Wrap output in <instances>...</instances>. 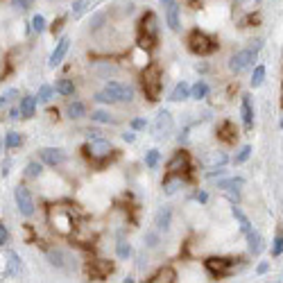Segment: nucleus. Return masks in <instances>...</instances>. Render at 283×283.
<instances>
[{
  "mask_svg": "<svg viewBox=\"0 0 283 283\" xmlns=\"http://www.w3.org/2000/svg\"><path fill=\"white\" fill-rule=\"evenodd\" d=\"M240 116H242V123H245V129H251V125H254V109H251V100H249V96H242V102H240Z\"/></svg>",
  "mask_w": 283,
  "mask_h": 283,
  "instance_id": "a211bd4d",
  "label": "nucleus"
},
{
  "mask_svg": "<svg viewBox=\"0 0 283 283\" xmlns=\"http://www.w3.org/2000/svg\"><path fill=\"white\" fill-rule=\"evenodd\" d=\"M188 48H191L193 55L206 57V55H213V52L218 50V43H215L209 34L195 30V32H191V37H188Z\"/></svg>",
  "mask_w": 283,
  "mask_h": 283,
  "instance_id": "20e7f679",
  "label": "nucleus"
},
{
  "mask_svg": "<svg viewBox=\"0 0 283 283\" xmlns=\"http://www.w3.org/2000/svg\"><path fill=\"white\" fill-rule=\"evenodd\" d=\"M91 120H96V123H102V125H109V123H114V118H111V114H109V111H105V109H98V111H93V114H91Z\"/></svg>",
  "mask_w": 283,
  "mask_h": 283,
  "instance_id": "c9c22d12",
  "label": "nucleus"
},
{
  "mask_svg": "<svg viewBox=\"0 0 283 283\" xmlns=\"http://www.w3.org/2000/svg\"><path fill=\"white\" fill-rule=\"evenodd\" d=\"M218 138L222 143H236V138H238V129H236V125L231 123V120H224V123H220L218 125Z\"/></svg>",
  "mask_w": 283,
  "mask_h": 283,
  "instance_id": "dca6fc26",
  "label": "nucleus"
},
{
  "mask_svg": "<svg viewBox=\"0 0 283 283\" xmlns=\"http://www.w3.org/2000/svg\"><path fill=\"white\" fill-rule=\"evenodd\" d=\"M265 73H267V70H265V66L263 64H258L254 68V73H251V79H249V84H251V88H258L260 84L265 82Z\"/></svg>",
  "mask_w": 283,
  "mask_h": 283,
  "instance_id": "c756f323",
  "label": "nucleus"
},
{
  "mask_svg": "<svg viewBox=\"0 0 283 283\" xmlns=\"http://www.w3.org/2000/svg\"><path fill=\"white\" fill-rule=\"evenodd\" d=\"M245 186V179L242 177H229V179H218V188L220 191H238V188Z\"/></svg>",
  "mask_w": 283,
  "mask_h": 283,
  "instance_id": "b1692460",
  "label": "nucleus"
},
{
  "mask_svg": "<svg viewBox=\"0 0 283 283\" xmlns=\"http://www.w3.org/2000/svg\"><path fill=\"white\" fill-rule=\"evenodd\" d=\"M111 272H114V263L107 258H96L88 265V276H91L93 281H102V278H107Z\"/></svg>",
  "mask_w": 283,
  "mask_h": 283,
  "instance_id": "9b49d317",
  "label": "nucleus"
},
{
  "mask_svg": "<svg viewBox=\"0 0 283 283\" xmlns=\"http://www.w3.org/2000/svg\"><path fill=\"white\" fill-rule=\"evenodd\" d=\"M116 254H118V258L127 260L129 254H132V247H129V242L127 240H118V242H116Z\"/></svg>",
  "mask_w": 283,
  "mask_h": 283,
  "instance_id": "f704fd0d",
  "label": "nucleus"
},
{
  "mask_svg": "<svg viewBox=\"0 0 283 283\" xmlns=\"http://www.w3.org/2000/svg\"><path fill=\"white\" fill-rule=\"evenodd\" d=\"M204 267L209 269L211 276L224 278V276H229V274L233 272V267H236V260H233V258H220V256H211V258L204 260Z\"/></svg>",
  "mask_w": 283,
  "mask_h": 283,
  "instance_id": "423d86ee",
  "label": "nucleus"
},
{
  "mask_svg": "<svg viewBox=\"0 0 283 283\" xmlns=\"http://www.w3.org/2000/svg\"><path fill=\"white\" fill-rule=\"evenodd\" d=\"M21 143H23V136H21L19 132H7L5 145L10 147V150H16V147H21Z\"/></svg>",
  "mask_w": 283,
  "mask_h": 283,
  "instance_id": "72a5a7b5",
  "label": "nucleus"
},
{
  "mask_svg": "<svg viewBox=\"0 0 283 283\" xmlns=\"http://www.w3.org/2000/svg\"><path fill=\"white\" fill-rule=\"evenodd\" d=\"M93 100H96V102H102V105H114V98H111L109 96V93H107V91H100V93H96V98H93Z\"/></svg>",
  "mask_w": 283,
  "mask_h": 283,
  "instance_id": "c03bdc74",
  "label": "nucleus"
},
{
  "mask_svg": "<svg viewBox=\"0 0 283 283\" xmlns=\"http://www.w3.org/2000/svg\"><path fill=\"white\" fill-rule=\"evenodd\" d=\"M141 86H143V93L150 102H156L161 98V88H163V73H161L159 66H145L141 75Z\"/></svg>",
  "mask_w": 283,
  "mask_h": 283,
  "instance_id": "f257e3e1",
  "label": "nucleus"
},
{
  "mask_svg": "<svg viewBox=\"0 0 283 283\" xmlns=\"http://www.w3.org/2000/svg\"><path fill=\"white\" fill-rule=\"evenodd\" d=\"M84 10H86V0H75V3H73V14L75 16H82Z\"/></svg>",
  "mask_w": 283,
  "mask_h": 283,
  "instance_id": "49530a36",
  "label": "nucleus"
},
{
  "mask_svg": "<svg viewBox=\"0 0 283 283\" xmlns=\"http://www.w3.org/2000/svg\"><path fill=\"white\" fill-rule=\"evenodd\" d=\"M258 3H260V0H258Z\"/></svg>",
  "mask_w": 283,
  "mask_h": 283,
  "instance_id": "bf43d9fd",
  "label": "nucleus"
},
{
  "mask_svg": "<svg viewBox=\"0 0 283 283\" xmlns=\"http://www.w3.org/2000/svg\"><path fill=\"white\" fill-rule=\"evenodd\" d=\"M172 281H177V272H174L172 267H161L159 272L150 278V283H172Z\"/></svg>",
  "mask_w": 283,
  "mask_h": 283,
  "instance_id": "412c9836",
  "label": "nucleus"
},
{
  "mask_svg": "<svg viewBox=\"0 0 283 283\" xmlns=\"http://www.w3.org/2000/svg\"><path fill=\"white\" fill-rule=\"evenodd\" d=\"M188 98H191V86H188L186 82H179L177 86L172 88V93H170L168 100H172V102H183V100H188Z\"/></svg>",
  "mask_w": 283,
  "mask_h": 283,
  "instance_id": "5701e85b",
  "label": "nucleus"
},
{
  "mask_svg": "<svg viewBox=\"0 0 283 283\" xmlns=\"http://www.w3.org/2000/svg\"><path fill=\"white\" fill-rule=\"evenodd\" d=\"M245 236H247V247H249V251L254 256H258L260 251H263V236H260L258 231H254V229H251V231H247Z\"/></svg>",
  "mask_w": 283,
  "mask_h": 283,
  "instance_id": "aec40b11",
  "label": "nucleus"
},
{
  "mask_svg": "<svg viewBox=\"0 0 283 283\" xmlns=\"http://www.w3.org/2000/svg\"><path fill=\"white\" fill-rule=\"evenodd\" d=\"M68 48H70V39L68 37H64V39H59V43H57V48L52 50V55H50V68H57V66L64 61V57L68 55Z\"/></svg>",
  "mask_w": 283,
  "mask_h": 283,
  "instance_id": "2eb2a0df",
  "label": "nucleus"
},
{
  "mask_svg": "<svg viewBox=\"0 0 283 283\" xmlns=\"http://www.w3.org/2000/svg\"><path fill=\"white\" fill-rule=\"evenodd\" d=\"M0 150H3V141H0Z\"/></svg>",
  "mask_w": 283,
  "mask_h": 283,
  "instance_id": "4d7b16f0",
  "label": "nucleus"
},
{
  "mask_svg": "<svg viewBox=\"0 0 283 283\" xmlns=\"http://www.w3.org/2000/svg\"><path fill=\"white\" fill-rule=\"evenodd\" d=\"M10 242V231H7V227L3 222H0V247L3 245H7Z\"/></svg>",
  "mask_w": 283,
  "mask_h": 283,
  "instance_id": "de8ad7c7",
  "label": "nucleus"
},
{
  "mask_svg": "<svg viewBox=\"0 0 283 283\" xmlns=\"http://www.w3.org/2000/svg\"><path fill=\"white\" fill-rule=\"evenodd\" d=\"M267 269H269V265L263 260V263H258V267H256V272H258V274H265V272H267Z\"/></svg>",
  "mask_w": 283,
  "mask_h": 283,
  "instance_id": "864d4df0",
  "label": "nucleus"
},
{
  "mask_svg": "<svg viewBox=\"0 0 283 283\" xmlns=\"http://www.w3.org/2000/svg\"><path fill=\"white\" fill-rule=\"evenodd\" d=\"M30 5H32V0H12V7L16 12H28Z\"/></svg>",
  "mask_w": 283,
  "mask_h": 283,
  "instance_id": "37998d69",
  "label": "nucleus"
},
{
  "mask_svg": "<svg viewBox=\"0 0 283 283\" xmlns=\"http://www.w3.org/2000/svg\"><path fill=\"white\" fill-rule=\"evenodd\" d=\"M37 102H39V98H34V96L21 98V102H19L21 118H34L37 116Z\"/></svg>",
  "mask_w": 283,
  "mask_h": 283,
  "instance_id": "f3484780",
  "label": "nucleus"
},
{
  "mask_svg": "<svg viewBox=\"0 0 283 283\" xmlns=\"http://www.w3.org/2000/svg\"><path fill=\"white\" fill-rule=\"evenodd\" d=\"M163 195L172 197L174 193H179V188H183V177L179 172H168V177L163 179Z\"/></svg>",
  "mask_w": 283,
  "mask_h": 283,
  "instance_id": "4468645a",
  "label": "nucleus"
},
{
  "mask_svg": "<svg viewBox=\"0 0 283 283\" xmlns=\"http://www.w3.org/2000/svg\"><path fill=\"white\" fill-rule=\"evenodd\" d=\"M195 200L200 202V204H206V202H209V195H206L204 191H200V193H197V195H195Z\"/></svg>",
  "mask_w": 283,
  "mask_h": 283,
  "instance_id": "603ef678",
  "label": "nucleus"
},
{
  "mask_svg": "<svg viewBox=\"0 0 283 283\" xmlns=\"http://www.w3.org/2000/svg\"><path fill=\"white\" fill-rule=\"evenodd\" d=\"M165 170H168V172H186V170H191V156H188V152L186 150L174 152L172 159L165 165Z\"/></svg>",
  "mask_w": 283,
  "mask_h": 283,
  "instance_id": "f8f14e48",
  "label": "nucleus"
},
{
  "mask_svg": "<svg viewBox=\"0 0 283 283\" xmlns=\"http://www.w3.org/2000/svg\"><path fill=\"white\" fill-rule=\"evenodd\" d=\"M206 96H209V84H206V82H202V79H200L195 86H191V98H193V100L200 102V100H204Z\"/></svg>",
  "mask_w": 283,
  "mask_h": 283,
  "instance_id": "cd10ccee",
  "label": "nucleus"
},
{
  "mask_svg": "<svg viewBox=\"0 0 283 283\" xmlns=\"http://www.w3.org/2000/svg\"><path fill=\"white\" fill-rule=\"evenodd\" d=\"M37 98H39L41 102H50L52 98H55V88L48 86V84H43V86L39 88V96H37Z\"/></svg>",
  "mask_w": 283,
  "mask_h": 283,
  "instance_id": "4c0bfd02",
  "label": "nucleus"
},
{
  "mask_svg": "<svg viewBox=\"0 0 283 283\" xmlns=\"http://www.w3.org/2000/svg\"><path fill=\"white\" fill-rule=\"evenodd\" d=\"M14 200H16V206H19V213L23 215V218H32L34 215V197H32V193H30V188L16 186Z\"/></svg>",
  "mask_w": 283,
  "mask_h": 283,
  "instance_id": "6e6552de",
  "label": "nucleus"
},
{
  "mask_svg": "<svg viewBox=\"0 0 283 283\" xmlns=\"http://www.w3.org/2000/svg\"><path fill=\"white\" fill-rule=\"evenodd\" d=\"M258 48H260V46H256V48H247V50L236 52V55H233L231 59H229V70H231L233 75H240V73H245V70H249L251 66H254V61H256Z\"/></svg>",
  "mask_w": 283,
  "mask_h": 283,
  "instance_id": "39448f33",
  "label": "nucleus"
},
{
  "mask_svg": "<svg viewBox=\"0 0 283 283\" xmlns=\"http://www.w3.org/2000/svg\"><path fill=\"white\" fill-rule=\"evenodd\" d=\"M64 21H66V16H59V19H57L55 23L50 25V32H52V34H57V32H59V30H61V25H64Z\"/></svg>",
  "mask_w": 283,
  "mask_h": 283,
  "instance_id": "09e8293b",
  "label": "nucleus"
},
{
  "mask_svg": "<svg viewBox=\"0 0 283 283\" xmlns=\"http://www.w3.org/2000/svg\"><path fill=\"white\" fill-rule=\"evenodd\" d=\"M19 98V88H7L5 93H0V109H5V107H10L12 102Z\"/></svg>",
  "mask_w": 283,
  "mask_h": 283,
  "instance_id": "2f4dec72",
  "label": "nucleus"
},
{
  "mask_svg": "<svg viewBox=\"0 0 283 283\" xmlns=\"http://www.w3.org/2000/svg\"><path fill=\"white\" fill-rule=\"evenodd\" d=\"M172 127H174V120H172V116H170V111L161 109L159 114H156L154 123H152V134H154L156 138H165L172 132Z\"/></svg>",
  "mask_w": 283,
  "mask_h": 283,
  "instance_id": "1a4fd4ad",
  "label": "nucleus"
},
{
  "mask_svg": "<svg viewBox=\"0 0 283 283\" xmlns=\"http://www.w3.org/2000/svg\"><path fill=\"white\" fill-rule=\"evenodd\" d=\"M41 172H43V165L37 163V161H30V163L25 165V177L28 179H39Z\"/></svg>",
  "mask_w": 283,
  "mask_h": 283,
  "instance_id": "473e14b6",
  "label": "nucleus"
},
{
  "mask_svg": "<svg viewBox=\"0 0 283 283\" xmlns=\"http://www.w3.org/2000/svg\"><path fill=\"white\" fill-rule=\"evenodd\" d=\"M170 222H172V211H170L168 206H163V209L156 213L154 224H156V229H161V231H168V229H170Z\"/></svg>",
  "mask_w": 283,
  "mask_h": 283,
  "instance_id": "4be33fe9",
  "label": "nucleus"
},
{
  "mask_svg": "<svg viewBox=\"0 0 283 283\" xmlns=\"http://www.w3.org/2000/svg\"><path fill=\"white\" fill-rule=\"evenodd\" d=\"M172 3H174V0H161V5H163V7H170Z\"/></svg>",
  "mask_w": 283,
  "mask_h": 283,
  "instance_id": "6e6d98bb",
  "label": "nucleus"
},
{
  "mask_svg": "<svg viewBox=\"0 0 283 283\" xmlns=\"http://www.w3.org/2000/svg\"><path fill=\"white\" fill-rule=\"evenodd\" d=\"M105 91L114 98L116 102H132L134 100V86L132 84H123V82H109L105 86Z\"/></svg>",
  "mask_w": 283,
  "mask_h": 283,
  "instance_id": "9d476101",
  "label": "nucleus"
},
{
  "mask_svg": "<svg viewBox=\"0 0 283 283\" xmlns=\"http://www.w3.org/2000/svg\"><path fill=\"white\" fill-rule=\"evenodd\" d=\"M145 240H147V247H156V245H159V238H156V233H147Z\"/></svg>",
  "mask_w": 283,
  "mask_h": 283,
  "instance_id": "8fccbe9b",
  "label": "nucleus"
},
{
  "mask_svg": "<svg viewBox=\"0 0 283 283\" xmlns=\"http://www.w3.org/2000/svg\"><path fill=\"white\" fill-rule=\"evenodd\" d=\"M46 28H48V25H46V19H43L41 14L34 16V19H32V30H34V32H37V34H43V32H46Z\"/></svg>",
  "mask_w": 283,
  "mask_h": 283,
  "instance_id": "ea45409f",
  "label": "nucleus"
},
{
  "mask_svg": "<svg viewBox=\"0 0 283 283\" xmlns=\"http://www.w3.org/2000/svg\"><path fill=\"white\" fill-rule=\"evenodd\" d=\"M39 156H41V163L50 165V168H57V165H61L66 161L64 150H59V147H43L39 152Z\"/></svg>",
  "mask_w": 283,
  "mask_h": 283,
  "instance_id": "ddd939ff",
  "label": "nucleus"
},
{
  "mask_svg": "<svg viewBox=\"0 0 283 283\" xmlns=\"http://www.w3.org/2000/svg\"><path fill=\"white\" fill-rule=\"evenodd\" d=\"M165 19H168V25H170V30H172V32H177V30L181 28V21H179V5H177V3H172V5L168 7Z\"/></svg>",
  "mask_w": 283,
  "mask_h": 283,
  "instance_id": "393cba45",
  "label": "nucleus"
},
{
  "mask_svg": "<svg viewBox=\"0 0 283 283\" xmlns=\"http://www.w3.org/2000/svg\"><path fill=\"white\" fill-rule=\"evenodd\" d=\"M231 213H233V218L238 220V224H240V231L242 233H247V231H251V222H249V218H247L245 213H242L238 206H233L231 209Z\"/></svg>",
  "mask_w": 283,
  "mask_h": 283,
  "instance_id": "c85d7f7f",
  "label": "nucleus"
},
{
  "mask_svg": "<svg viewBox=\"0 0 283 283\" xmlns=\"http://www.w3.org/2000/svg\"><path fill=\"white\" fill-rule=\"evenodd\" d=\"M227 174V170H224V165H215V168H211L209 172H206V177L209 179H220Z\"/></svg>",
  "mask_w": 283,
  "mask_h": 283,
  "instance_id": "79ce46f5",
  "label": "nucleus"
},
{
  "mask_svg": "<svg viewBox=\"0 0 283 283\" xmlns=\"http://www.w3.org/2000/svg\"><path fill=\"white\" fill-rule=\"evenodd\" d=\"M21 269V256L16 254V251H7V269L5 274L7 276H14V274H19Z\"/></svg>",
  "mask_w": 283,
  "mask_h": 283,
  "instance_id": "a878e982",
  "label": "nucleus"
},
{
  "mask_svg": "<svg viewBox=\"0 0 283 283\" xmlns=\"http://www.w3.org/2000/svg\"><path fill=\"white\" fill-rule=\"evenodd\" d=\"M132 127H134V129H145L147 123H145L143 118H136V120H132Z\"/></svg>",
  "mask_w": 283,
  "mask_h": 283,
  "instance_id": "3c124183",
  "label": "nucleus"
},
{
  "mask_svg": "<svg viewBox=\"0 0 283 283\" xmlns=\"http://www.w3.org/2000/svg\"><path fill=\"white\" fill-rule=\"evenodd\" d=\"M249 154H251V145H242V147H240V152L236 154V159H233V163H236V165L245 163V161L249 159Z\"/></svg>",
  "mask_w": 283,
  "mask_h": 283,
  "instance_id": "a19ab883",
  "label": "nucleus"
},
{
  "mask_svg": "<svg viewBox=\"0 0 283 283\" xmlns=\"http://www.w3.org/2000/svg\"><path fill=\"white\" fill-rule=\"evenodd\" d=\"M48 218H50V227L55 229L59 236H70L75 229V218L73 213H70L66 206L57 204L50 209V213H48Z\"/></svg>",
  "mask_w": 283,
  "mask_h": 283,
  "instance_id": "7ed1b4c3",
  "label": "nucleus"
},
{
  "mask_svg": "<svg viewBox=\"0 0 283 283\" xmlns=\"http://www.w3.org/2000/svg\"><path fill=\"white\" fill-rule=\"evenodd\" d=\"M283 251V236L278 233L276 238H274V245H272V256H281Z\"/></svg>",
  "mask_w": 283,
  "mask_h": 283,
  "instance_id": "a18cd8bd",
  "label": "nucleus"
},
{
  "mask_svg": "<svg viewBox=\"0 0 283 283\" xmlns=\"http://www.w3.org/2000/svg\"><path fill=\"white\" fill-rule=\"evenodd\" d=\"M48 260H50L52 267L64 269V267H68V263H66V260H70V258H68V254H66V251H61V249H48Z\"/></svg>",
  "mask_w": 283,
  "mask_h": 283,
  "instance_id": "6ab92c4d",
  "label": "nucleus"
},
{
  "mask_svg": "<svg viewBox=\"0 0 283 283\" xmlns=\"http://www.w3.org/2000/svg\"><path fill=\"white\" fill-rule=\"evenodd\" d=\"M66 114H68V118H73V120H77V118H82V116H86V107L82 105V102H70L68 107H66Z\"/></svg>",
  "mask_w": 283,
  "mask_h": 283,
  "instance_id": "bb28decb",
  "label": "nucleus"
},
{
  "mask_svg": "<svg viewBox=\"0 0 283 283\" xmlns=\"http://www.w3.org/2000/svg\"><path fill=\"white\" fill-rule=\"evenodd\" d=\"M281 129H283V118H281Z\"/></svg>",
  "mask_w": 283,
  "mask_h": 283,
  "instance_id": "13d9d810",
  "label": "nucleus"
},
{
  "mask_svg": "<svg viewBox=\"0 0 283 283\" xmlns=\"http://www.w3.org/2000/svg\"><path fill=\"white\" fill-rule=\"evenodd\" d=\"M159 159H161V152L159 150H150L145 154V165L147 168H156V165H159Z\"/></svg>",
  "mask_w": 283,
  "mask_h": 283,
  "instance_id": "58836bf2",
  "label": "nucleus"
},
{
  "mask_svg": "<svg viewBox=\"0 0 283 283\" xmlns=\"http://www.w3.org/2000/svg\"><path fill=\"white\" fill-rule=\"evenodd\" d=\"M206 161H209V165H213V168H215V165H224V163H227L229 156L224 154V152H211Z\"/></svg>",
  "mask_w": 283,
  "mask_h": 283,
  "instance_id": "e433bc0d",
  "label": "nucleus"
},
{
  "mask_svg": "<svg viewBox=\"0 0 283 283\" xmlns=\"http://www.w3.org/2000/svg\"><path fill=\"white\" fill-rule=\"evenodd\" d=\"M123 138H125L127 143H134V141H136V136H134L132 132H125V134H123Z\"/></svg>",
  "mask_w": 283,
  "mask_h": 283,
  "instance_id": "5fc2aeb1",
  "label": "nucleus"
},
{
  "mask_svg": "<svg viewBox=\"0 0 283 283\" xmlns=\"http://www.w3.org/2000/svg\"><path fill=\"white\" fill-rule=\"evenodd\" d=\"M156 37H159V19L154 12H147L138 25V46L150 50V48H154Z\"/></svg>",
  "mask_w": 283,
  "mask_h": 283,
  "instance_id": "f03ea898",
  "label": "nucleus"
},
{
  "mask_svg": "<svg viewBox=\"0 0 283 283\" xmlns=\"http://www.w3.org/2000/svg\"><path fill=\"white\" fill-rule=\"evenodd\" d=\"M55 93H59V96H73L75 93V84L70 82V79H59L55 86Z\"/></svg>",
  "mask_w": 283,
  "mask_h": 283,
  "instance_id": "7c9ffc66",
  "label": "nucleus"
},
{
  "mask_svg": "<svg viewBox=\"0 0 283 283\" xmlns=\"http://www.w3.org/2000/svg\"><path fill=\"white\" fill-rule=\"evenodd\" d=\"M84 152H86L88 159L93 161H105L107 156L114 152V145H111L107 138H100V136H93L91 143H86V147H84Z\"/></svg>",
  "mask_w": 283,
  "mask_h": 283,
  "instance_id": "0eeeda50",
  "label": "nucleus"
}]
</instances>
